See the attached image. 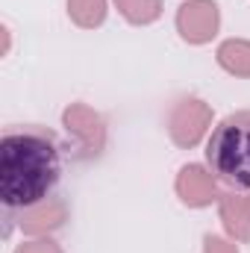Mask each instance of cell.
Returning a JSON list of instances; mask_svg holds the SVG:
<instances>
[{
  "instance_id": "1",
  "label": "cell",
  "mask_w": 250,
  "mask_h": 253,
  "mask_svg": "<svg viewBox=\"0 0 250 253\" xmlns=\"http://www.w3.org/2000/svg\"><path fill=\"white\" fill-rule=\"evenodd\" d=\"M62 183V147L44 126H12L0 138V200L9 212L44 203Z\"/></svg>"
},
{
  "instance_id": "2",
  "label": "cell",
  "mask_w": 250,
  "mask_h": 253,
  "mask_svg": "<svg viewBox=\"0 0 250 253\" xmlns=\"http://www.w3.org/2000/svg\"><path fill=\"white\" fill-rule=\"evenodd\" d=\"M212 174L239 191H250V109L227 115L206 141Z\"/></svg>"
}]
</instances>
